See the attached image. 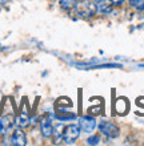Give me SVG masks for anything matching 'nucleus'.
<instances>
[{
    "label": "nucleus",
    "instance_id": "1",
    "mask_svg": "<svg viewBox=\"0 0 144 146\" xmlns=\"http://www.w3.org/2000/svg\"><path fill=\"white\" fill-rule=\"evenodd\" d=\"M75 13L82 19H90L96 15V4L94 0H78L74 7Z\"/></svg>",
    "mask_w": 144,
    "mask_h": 146
},
{
    "label": "nucleus",
    "instance_id": "2",
    "mask_svg": "<svg viewBox=\"0 0 144 146\" xmlns=\"http://www.w3.org/2000/svg\"><path fill=\"white\" fill-rule=\"evenodd\" d=\"M80 135V127L76 123H71L63 129V142L67 145H72Z\"/></svg>",
    "mask_w": 144,
    "mask_h": 146
},
{
    "label": "nucleus",
    "instance_id": "3",
    "mask_svg": "<svg viewBox=\"0 0 144 146\" xmlns=\"http://www.w3.org/2000/svg\"><path fill=\"white\" fill-rule=\"evenodd\" d=\"M99 130L101 134L109 139L117 138L120 134V129L117 127V125H115L113 122H109V121H101L99 123Z\"/></svg>",
    "mask_w": 144,
    "mask_h": 146
},
{
    "label": "nucleus",
    "instance_id": "4",
    "mask_svg": "<svg viewBox=\"0 0 144 146\" xmlns=\"http://www.w3.org/2000/svg\"><path fill=\"white\" fill-rule=\"evenodd\" d=\"M78 125H79V127H80V131L87 133V134L92 133L97 126L96 119H95L94 117H91V115H83V117H80Z\"/></svg>",
    "mask_w": 144,
    "mask_h": 146
},
{
    "label": "nucleus",
    "instance_id": "5",
    "mask_svg": "<svg viewBox=\"0 0 144 146\" xmlns=\"http://www.w3.org/2000/svg\"><path fill=\"white\" fill-rule=\"evenodd\" d=\"M40 131L44 138H51L54 133V121L50 115H44L40 119Z\"/></svg>",
    "mask_w": 144,
    "mask_h": 146
},
{
    "label": "nucleus",
    "instance_id": "6",
    "mask_svg": "<svg viewBox=\"0 0 144 146\" xmlns=\"http://www.w3.org/2000/svg\"><path fill=\"white\" fill-rule=\"evenodd\" d=\"M9 143L13 146H24L27 145V135L23 131L21 127H16L15 130L12 131L11 138H9Z\"/></svg>",
    "mask_w": 144,
    "mask_h": 146
},
{
    "label": "nucleus",
    "instance_id": "7",
    "mask_svg": "<svg viewBox=\"0 0 144 146\" xmlns=\"http://www.w3.org/2000/svg\"><path fill=\"white\" fill-rule=\"evenodd\" d=\"M96 4L97 12H100L103 15H108L113 9V4L111 3V0H94Z\"/></svg>",
    "mask_w": 144,
    "mask_h": 146
},
{
    "label": "nucleus",
    "instance_id": "8",
    "mask_svg": "<svg viewBox=\"0 0 144 146\" xmlns=\"http://www.w3.org/2000/svg\"><path fill=\"white\" fill-rule=\"evenodd\" d=\"M13 123L16 125V127H21V129H24V127H27L28 125L31 123V118H29V115H28L27 111L21 110L19 114L15 117Z\"/></svg>",
    "mask_w": 144,
    "mask_h": 146
},
{
    "label": "nucleus",
    "instance_id": "9",
    "mask_svg": "<svg viewBox=\"0 0 144 146\" xmlns=\"http://www.w3.org/2000/svg\"><path fill=\"white\" fill-rule=\"evenodd\" d=\"M52 138H54V143H60L63 141V127L60 126V125H58V126H54Z\"/></svg>",
    "mask_w": 144,
    "mask_h": 146
},
{
    "label": "nucleus",
    "instance_id": "10",
    "mask_svg": "<svg viewBox=\"0 0 144 146\" xmlns=\"http://www.w3.org/2000/svg\"><path fill=\"white\" fill-rule=\"evenodd\" d=\"M76 1L78 0H60V7L64 11H71V9H74Z\"/></svg>",
    "mask_w": 144,
    "mask_h": 146
},
{
    "label": "nucleus",
    "instance_id": "11",
    "mask_svg": "<svg viewBox=\"0 0 144 146\" xmlns=\"http://www.w3.org/2000/svg\"><path fill=\"white\" fill-rule=\"evenodd\" d=\"M99 142H100V135L99 134H94L92 137H90V138L87 139L88 145H97Z\"/></svg>",
    "mask_w": 144,
    "mask_h": 146
},
{
    "label": "nucleus",
    "instance_id": "12",
    "mask_svg": "<svg viewBox=\"0 0 144 146\" xmlns=\"http://www.w3.org/2000/svg\"><path fill=\"white\" fill-rule=\"evenodd\" d=\"M125 0H111V3L113 4V7H120L121 4H124Z\"/></svg>",
    "mask_w": 144,
    "mask_h": 146
},
{
    "label": "nucleus",
    "instance_id": "13",
    "mask_svg": "<svg viewBox=\"0 0 144 146\" xmlns=\"http://www.w3.org/2000/svg\"><path fill=\"white\" fill-rule=\"evenodd\" d=\"M4 130H5V126H4V123H3V119L0 118V137L4 134Z\"/></svg>",
    "mask_w": 144,
    "mask_h": 146
}]
</instances>
